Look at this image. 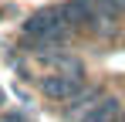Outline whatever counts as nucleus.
<instances>
[{
	"label": "nucleus",
	"instance_id": "obj_1",
	"mask_svg": "<svg viewBox=\"0 0 125 122\" xmlns=\"http://www.w3.org/2000/svg\"><path fill=\"white\" fill-rule=\"evenodd\" d=\"M84 88V75H44L41 78V92L54 102H71L74 95H81Z\"/></svg>",
	"mask_w": 125,
	"mask_h": 122
},
{
	"label": "nucleus",
	"instance_id": "obj_2",
	"mask_svg": "<svg viewBox=\"0 0 125 122\" xmlns=\"http://www.w3.org/2000/svg\"><path fill=\"white\" fill-rule=\"evenodd\" d=\"M61 14H64V20H68V27H95V31H102L95 0H64Z\"/></svg>",
	"mask_w": 125,
	"mask_h": 122
},
{
	"label": "nucleus",
	"instance_id": "obj_3",
	"mask_svg": "<svg viewBox=\"0 0 125 122\" xmlns=\"http://www.w3.org/2000/svg\"><path fill=\"white\" fill-rule=\"evenodd\" d=\"M118 115H122V109L115 98H98L78 122H118Z\"/></svg>",
	"mask_w": 125,
	"mask_h": 122
},
{
	"label": "nucleus",
	"instance_id": "obj_4",
	"mask_svg": "<svg viewBox=\"0 0 125 122\" xmlns=\"http://www.w3.org/2000/svg\"><path fill=\"white\" fill-rule=\"evenodd\" d=\"M95 102H98V92H95V88H84L81 95H74V98H71V105H68V115H71V119H81V115L91 109V105H95Z\"/></svg>",
	"mask_w": 125,
	"mask_h": 122
},
{
	"label": "nucleus",
	"instance_id": "obj_5",
	"mask_svg": "<svg viewBox=\"0 0 125 122\" xmlns=\"http://www.w3.org/2000/svg\"><path fill=\"white\" fill-rule=\"evenodd\" d=\"M95 10H98V24H102V27H112L115 20L122 17L118 0H95Z\"/></svg>",
	"mask_w": 125,
	"mask_h": 122
},
{
	"label": "nucleus",
	"instance_id": "obj_6",
	"mask_svg": "<svg viewBox=\"0 0 125 122\" xmlns=\"http://www.w3.org/2000/svg\"><path fill=\"white\" fill-rule=\"evenodd\" d=\"M0 122H31L27 115H21V112H3L0 115Z\"/></svg>",
	"mask_w": 125,
	"mask_h": 122
},
{
	"label": "nucleus",
	"instance_id": "obj_7",
	"mask_svg": "<svg viewBox=\"0 0 125 122\" xmlns=\"http://www.w3.org/2000/svg\"><path fill=\"white\" fill-rule=\"evenodd\" d=\"M118 7H122V14H125V0H118Z\"/></svg>",
	"mask_w": 125,
	"mask_h": 122
},
{
	"label": "nucleus",
	"instance_id": "obj_8",
	"mask_svg": "<svg viewBox=\"0 0 125 122\" xmlns=\"http://www.w3.org/2000/svg\"><path fill=\"white\" fill-rule=\"evenodd\" d=\"M118 122H125V112H122V115H118Z\"/></svg>",
	"mask_w": 125,
	"mask_h": 122
},
{
	"label": "nucleus",
	"instance_id": "obj_9",
	"mask_svg": "<svg viewBox=\"0 0 125 122\" xmlns=\"http://www.w3.org/2000/svg\"><path fill=\"white\" fill-rule=\"evenodd\" d=\"M0 105H3V95H0Z\"/></svg>",
	"mask_w": 125,
	"mask_h": 122
}]
</instances>
